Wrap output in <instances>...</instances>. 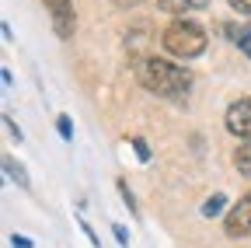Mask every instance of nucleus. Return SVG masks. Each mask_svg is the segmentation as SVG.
I'll return each instance as SVG.
<instances>
[{"instance_id":"6e6552de","label":"nucleus","mask_w":251,"mask_h":248,"mask_svg":"<svg viewBox=\"0 0 251 248\" xmlns=\"http://www.w3.org/2000/svg\"><path fill=\"white\" fill-rule=\"evenodd\" d=\"M234 168L251 178V140H241V143L234 147Z\"/></svg>"},{"instance_id":"0eeeda50","label":"nucleus","mask_w":251,"mask_h":248,"mask_svg":"<svg viewBox=\"0 0 251 248\" xmlns=\"http://www.w3.org/2000/svg\"><path fill=\"white\" fill-rule=\"evenodd\" d=\"M209 4V0H157V7L161 11H168V14H185V11H202Z\"/></svg>"},{"instance_id":"f8f14e48","label":"nucleus","mask_w":251,"mask_h":248,"mask_svg":"<svg viewBox=\"0 0 251 248\" xmlns=\"http://www.w3.org/2000/svg\"><path fill=\"white\" fill-rule=\"evenodd\" d=\"M227 4L237 11V14H244V18H251V0H227Z\"/></svg>"},{"instance_id":"7ed1b4c3","label":"nucleus","mask_w":251,"mask_h":248,"mask_svg":"<svg viewBox=\"0 0 251 248\" xmlns=\"http://www.w3.org/2000/svg\"><path fill=\"white\" fill-rule=\"evenodd\" d=\"M224 231L230 238H248L251 234V193H244L224 217Z\"/></svg>"},{"instance_id":"ddd939ff","label":"nucleus","mask_w":251,"mask_h":248,"mask_svg":"<svg viewBox=\"0 0 251 248\" xmlns=\"http://www.w3.org/2000/svg\"><path fill=\"white\" fill-rule=\"evenodd\" d=\"M133 147H136V158H140V161H150V147H147V140H140V137H136V140H133Z\"/></svg>"},{"instance_id":"9b49d317","label":"nucleus","mask_w":251,"mask_h":248,"mask_svg":"<svg viewBox=\"0 0 251 248\" xmlns=\"http://www.w3.org/2000/svg\"><path fill=\"white\" fill-rule=\"evenodd\" d=\"M56 130H59L63 140H74V122H70V115H59V119H56Z\"/></svg>"},{"instance_id":"f03ea898","label":"nucleus","mask_w":251,"mask_h":248,"mask_svg":"<svg viewBox=\"0 0 251 248\" xmlns=\"http://www.w3.org/2000/svg\"><path fill=\"white\" fill-rule=\"evenodd\" d=\"M161 42H164V49L171 53V56H178V59H196V56H202L206 53V28L199 25V21H192V18H175L168 28H164V35H161Z\"/></svg>"},{"instance_id":"1a4fd4ad","label":"nucleus","mask_w":251,"mask_h":248,"mask_svg":"<svg viewBox=\"0 0 251 248\" xmlns=\"http://www.w3.org/2000/svg\"><path fill=\"white\" fill-rule=\"evenodd\" d=\"M4 171H7V178H11V182H18V185H28V171H25V168H21L14 158H11V154L4 158Z\"/></svg>"},{"instance_id":"9d476101","label":"nucleus","mask_w":251,"mask_h":248,"mask_svg":"<svg viewBox=\"0 0 251 248\" xmlns=\"http://www.w3.org/2000/svg\"><path fill=\"white\" fill-rule=\"evenodd\" d=\"M224 206H227L224 193H213V196L202 203V217H216V213H224Z\"/></svg>"},{"instance_id":"20e7f679","label":"nucleus","mask_w":251,"mask_h":248,"mask_svg":"<svg viewBox=\"0 0 251 248\" xmlns=\"http://www.w3.org/2000/svg\"><path fill=\"white\" fill-rule=\"evenodd\" d=\"M49 18H52V28L59 39H74V28H77V14H74V0H42Z\"/></svg>"},{"instance_id":"f3484780","label":"nucleus","mask_w":251,"mask_h":248,"mask_svg":"<svg viewBox=\"0 0 251 248\" xmlns=\"http://www.w3.org/2000/svg\"><path fill=\"white\" fill-rule=\"evenodd\" d=\"M11 245H14V248H31V241H28V238H18V234L11 238Z\"/></svg>"},{"instance_id":"4468645a","label":"nucleus","mask_w":251,"mask_h":248,"mask_svg":"<svg viewBox=\"0 0 251 248\" xmlns=\"http://www.w3.org/2000/svg\"><path fill=\"white\" fill-rule=\"evenodd\" d=\"M119 193H122V199H126V206H129V210H136V199H133V193H129V185H126L122 178H119Z\"/></svg>"},{"instance_id":"423d86ee","label":"nucleus","mask_w":251,"mask_h":248,"mask_svg":"<svg viewBox=\"0 0 251 248\" xmlns=\"http://www.w3.org/2000/svg\"><path fill=\"white\" fill-rule=\"evenodd\" d=\"M220 32H224V35H230V42H234L237 49H244V53L251 56V25H237V21H224V25H220Z\"/></svg>"},{"instance_id":"2eb2a0df","label":"nucleus","mask_w":251,"mask_h":248,"mask_svg":"<svg viewBox=\"0 0 251 248\" xmlns=\"http://www.w3.org/2000/svg\"><path fill=\"white\" fill-rule=\"evenodd\" d=\"M112 234H115V241H119L122 248L129 245V234H126V227H122V224H115V227H112Z\"/></svg>"},{"instance_id":"dca6fc26","label":"nucleus","mask_w":251,"mask_h":248,"mask_svg":"<svg viewBox=\"0 0 251 248\" xmlns=\"http://www.w3.org/2000/svg\"><path fill=\"white\" fill-rule=\"evenodd\" d=\"M80 231H84V234H87V241H91V245H94V248H98V234H94V231H91V227H87V224H84V220H80Z\"/></svg>"},{"instance_id":"39448f33","label":"nucleus","mask_w":251,"mask_h":248,"mask_svg":"<svg viewBox=\"0 0 251 248\" xmlns=\"http://www.w3.org/2000/svg\"><path fill=\"white\" fill-rule=\"evenodd\" d=\"M227 130L234 133V137H241V140H251V98H241V102H234L230 109H227Z\"/></svg>"},{"instance_id":"f257e3e1","label":"nucleus","mask_w":251,"mask_h":248,"mask_svg":"<svg viewBox=\"0 0 251 248\" xmlns=\"http://www.w3.org/2000/svg\"><path fill=\"white\" fill-rule=\"evenodd\" d=\"M136 77L147 91L164 95V98H181L192 87V74L178 63H171V59H161V56H143L136 67Z\"/></svg>"}]
</instances>
